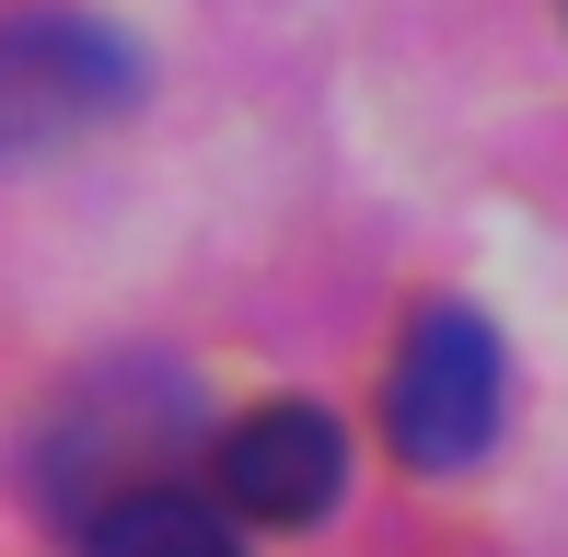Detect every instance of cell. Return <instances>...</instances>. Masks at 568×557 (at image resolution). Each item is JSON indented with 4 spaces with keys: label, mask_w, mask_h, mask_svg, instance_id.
Listing matches in <instances>:
<instances>
[{
    "label": "cell",
    "mask_w": 568,
    "mask_h": 557,
    "mask_svg": "<svg viewBox=\"0 0 568 557\" xmlns=\"http://www.w3.org/2000/svg\"><path fill=\"white\" fill-rule=\"evenodd\" d=\"M499 418H510V348L476 302H418L395 337V372H383V442L395 465L418 476H464L499 453Z\"/></svg>",
    "instance_id": "obj_1"
},
{
    "label": "cell",
    "mask_w": 568,
    "mask_h": 557,
    "mask_svg": "<svg viewBox=\"0 0 568 557\" xmlns=\"http://www.w3.org/2000/svg\"><path fill=\"white\" fill-rule=\"evenodd\" d=\"M128 93H140V47L116 23L70 12V0L0 12V163L105 129V117H128Z\"/></svg>",
    "instance_id": "obj_2"
},
{
    "label": "cell",
    "mask_w": 568,
    "mask_h": 557,
    "mask_svg": "<svg viewBox=\"0 0 568 557\" xmlns=\"http://www.w3.org/2000/svg\"><path fill=\"white\" fill-rule=\"evenodd\" d=\"M348 499V429L314 407V395H267L255 418L221 429V512L267 523V535H302Z\"/></svg>",
    "instance_id": "obj_3"
},
{
    "label": "cell",
    "mask_w": 568,
    "mask_h": 557,
    "mask_svg": "<svg viewBox=\"0 0 568 557\" xmlns=\"http://www.w3.org/2000/svg\"><path fill=\"white\" fill-rule=\"evenodd\" d=\"M82 557H244V546H232L221 499L174 488V476H140L105 512H82Z\"/></svg>",
    "instance_id": "obj_4"
},
{
    "label": "cell",
    "mask_w": 568,
    "mask_h": 557,
    "mask_svg": "<svg viewBox=\"0 0 568 557\" xmlns=\"http://www.w3.org/2000/svg\"><path fill=\"white\" fill-rule=\"evenodd\" d=\"M557 12H568V0H557Z\"/></svg>",
    "instance_id": "obj_5"
}]
</instances>
